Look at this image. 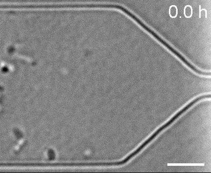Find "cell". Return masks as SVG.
I'll use <instances>...</instances> for the list:
<instances>
[{
  "label": "cell",
  "instance_id": "obj_1",
  "mask_svg": "<svg viewBox=\"0 0 211 173\" xmlns=\"http://www.w3.org/2000/svg\"><path fill=\"white\" fill-rule=\"evenodd\" d=\"M208 97V96L207 95H202V96H200L198 97L196 99H195L194 100L192 101L191 102L189 103L188 105H187L186 106H185L183 109H181L180 111H179L178 113H176L175 115L172 118L170 119L168 121H167V123H165L164 125H163L161 127H160L158 129H157L156 132H155L152 135L150 136V137L148 138V139H146V140H145L144 141L143 143H142L141 145H140L139 147H138L137 149H136L135 151H134V152H133L130 154L128 155V157H126L125 159H123V160L121 161H118V162H114V163H108L109 164L108 165H121L124 164L125 163L128 162V161L130 160V159L132 158L133 157H134L135 155H137L138 153H139L140 151L142 150V149L144 148V147H145L146 145H148V143H150L151 141H152L153 139H155V137H156L157 136V135H158L159 133H161L162 131L165 130V129H166L167 128L169 127L170 125H171L174 121L176 119L178 118L180 116V115H182L183 113H185V111H187L189 108H190L193 105L195 104L196 103L198 102V101H200L202 99H205V98Z\"/></svg>",
  "mask_w": 211,
  "mask_h": 173
},
{
  "label": "cell",
  "instance_id": "obj_2",
  "mask_svg": "<svg viewBox=\"0 0 211 173\" xmlns=\"http://www.w3.org/2000/svg\"><path fill=\"white\" fill-rule=\"evenodd\" d=\"M169 14L171 18H176L178 14V9L175 5H172L170 7L169 9Z\"/></svg>",
  "mask_w": 211,
  "mask_h": 173
},
{
  "label": "cell",
  "instance_id": "obj_3",
  "mask_svg": "<svg viewBox=\"0 0 211 173\" xmlns=\"http://www.w3.org/2000/svg\"><path fill=\"white\" fill-rule=\"evenodd\" d=\"M184 13H185V17L191 18L192 16V13H193V10H192V7L190 5H187L185 6V9H184Z\"/></svg>",
  "mask_w": 211,
  "mask_h": 173
}]
</instances>
